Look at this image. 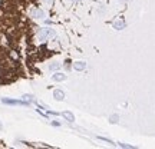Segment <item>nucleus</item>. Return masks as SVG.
Returning a JSON list of instances; mask_svg holds the SVG:
<instances>
[{"label": "nucleus", "instance_id": "1", "mask_svg": "<svg viewBox=\"0 0 155 149\" xmlns=\"http://www.w3.org/2000/svg\"><path fill=\"white\" fill-rule=\"evenodd\" d=\"M53 36H55V32H53L52 29H43V30L40 32V39H42V40H46V39L53 37Z\"/></svg>", "mask_w": 155, "mask_h": 149}, {"label": "nucleus", "instance_id": "2", "mask_svg": "<svg viewBox=\"0 0 155 149\" xmlns=\"http://www.w3.org/2000/svg\"><path fill=\"white\" fill-rule=\"evenodd\" d=\"M73 67H75L76 70H82V69H85V63H83V62H76V63L73 65Z\"/></svg>", "mask_w": 155, "mask_h": 149}, {"label": "nucleus", "instance_id": "3", "mask_svg": "<svg viewBox=\"0 0 155 149\" xmlns=\"http://www.w3.org/2000/svg\"><path fill=\"white\" fill-rule=\"evenodd\" d=\"M33 16H36L38 19H42V17H45V13L42 10H33Z\"/></svg>", "mask_w": 155, "mask_h": 149}, {"label": "nucleus", "instance_id": "4", "mask_svg": "<svg viewBox=\"0 0 155 149\" xmlns=\"http://www.w3.org/2000/svg\"><path fill=\"white\" fill-rule=\"evenodd\" d=\"M53 79H55V80H59V82H61V80H63V79H65V75H62V73H56L55 76H53Z\"/></svg>", "mask_w": 155, "mask_h": 149}, {"label": "nucleus", "instance_id": "5", "mask_svg": "<svg viewBox=\"0 0 155 149\" xmlns=\"http://www.w3.org/2000/svg\"><path fill=\"white\" fill-rule=\"evenodd\" d=\"M50 69H52V70H55V69H59V65H58V63H53V65H50Z\"/></svg>", "mask_w": 155, "mask_h": 149}, {"label": "nucleus", "instance_id": "6", "mask_svg": "<svg viewBox=\"0 0 155 149\" xmlns=\"http://www.w3.org/2000/svg\"><path fill=\"white\" fill-rule=\"evenodd\" d=\"M55 95L58 96V99H62V96H63V93H62V92H59V90H58V92H55Z\"/></svg>", "mask_w": 155, "mask_h": 149}, {"label": "nucleus", "instance_id": "7", "mask_svg": "<svg viewBox=\"0 0 155 149\" xmlns=\"http://www.w3.org/2000/svg\"><path fill=\"white\" fill-rule=\"evenodd\" d=\"M45 3H52V0H43Z\"/></svg>", "mask_w": 155, "mask_h": 149}, {"label": "nucleus", "instance_id": "8", "mask_svg": "<svg viewBox=\"0 0 155 149\" xmlns=\"http://www.w3.org/2000/svg\"><path fill=\"white\" fill-rule=\"evenodd\" d=\"M73 2H76V0H73Z\"/></svg>", "mask_w": 155, "mask_h": 149}]
</instances>
